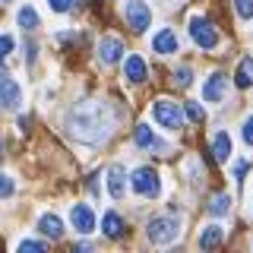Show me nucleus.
I'll list each match as a JSON object with an SVG mask.
<instances>
[{
    "label": "nucleus",
    "mask_w": 253,
    "mask_h": 253,
    "mask_svg": "<svg viewBox=\"0 0 253 253\" xmlns=\"http://www.w3.org/2000/svg\"><path fill=\"white\" fill-rule=\"evenodd\" d=\"M190 38H193L203 51L218 47V32H215V26H212L206 16H193V19H190Z\"/></svg>",
    "instance_id": "obj_3"
},
{
    "label": "nucleus",
    "mask_w": 253,
    "mask_h": 253,
    "mask_svg": "<svg viewBox=\"0 0 253 253\" xmlns=\"http://www.w3.org/2000/svg\"><path fill=\"white\" fill-rule=\"evenodd\" d=\"M177 47H180V42H177V35H174L171 29H162L152 38V51L155 54H177Z\"/></svg>",
    "instance_id": "obj_12"
},
{
    "label": "nucleus",
    "mask_w": 253,
    "mask_h": 253,
    "mask_svg": "<svg viewBox=\"0 0 253 253\" xmlns=\"http://www.w3.org/2000/svg\"><path fill=\"white\" fill-rule=\"evenodd\" d=\"M244 142H247V146H253V114L244 121Z\"/></svg>",
    "instance_id": "obj_29"
},
{
    "label": "nucleus",
    "mask_w": 253,
    "mask_h": 253,
    "mask_svg": "<svg viewBox=\"0 0 253 253\" xmlns=\"http://www.w3.org/2000/svg\"><path fill=\"white\" fill-rule=\"evenodd\" d=\"M190 79H193V73H190V67H180L177 73H174V83H177V85H190Z\"/></svg>",
    "instance_id": "obj_27"
},
{
    "label": "nucleus",
    "mask_w": 253,
    "mask_h": 253,
    "mask_svg": "<svg viewBox=\"0 0 253 253\" xmlns=\"http://www.w3.org/2000/svg\"><path fill=\"white\" fill-rule=\"evenodd\" d=\"M146 234H149V241H152V244H171L174 237L180 234V221L171 218V215L152 218V221H149V228H146Z\"/></svg>",
    "instance_id": "obj_2"
},
{
    "label": "nucleus",
    "mask_w": 253,
    "mask_h": 253,
    "mask_svg": "<svg viewBox=\"0 0 253 253\" xmlns=\"http://www.w3.org/2000/svg\"><path fill=\"white\" fill-rule=\"evenodd\" d=\"M228 209H231V200H228L225 193H215V196H212V203H209V212H212V215H225Z\"/></svg>",
    "instance_id": "obj_20"
},
{
    "label": "nucleus",
    "mask_w": 253,
    "mask_h": 253,
    "mask_svg": "<svg viewBox=\"0 0 253 253\" xmlns=\"http://www.w3.org/2000/svg\"><path fill=\"white\" fill-rule=\"evenodd\" d=\"M108 193L114 200H124V193H126V171L121 165H111L108 168Z\"/></svg>",
    "instance_id": "obj_10"
},
{
    "label": "nucleus",
    "mask_w": 253,
    "mask_h": 253,
    "mask_svg": "<svg viewBox=\"0 0 253 253\" xmlns=\"http://www.w3.org/2000/svg\"><path fill=\"white\" fill-rule=\"evenodd\" d=\"M10 51H13V35H0V63L6 60Z\"/></svg>",
    "instance_id": "obj_26"
},
{
    "label": "nucleus",
    "mask_w": 253,
    "mask_h": 253,
    "mask_svg": "<svg viewBox=\"0 0 253 253\" xmlns=\"http://www.w3.org/2000/svg\"><path fill=\"white\" fill-rule=\"evenodd\" d=\"M234 10L241 19H253V0H234Z\"/></svg>",
    "instance_id": "obj_22"
},
{
    "label": "nucleus",
    "mask_w": 253,
    "mask_h": 253,
    "mask_svg": "<svg viewBox=\"0 0 253 253\" xmlns=\"http://www.w3.org/2000/svg\"><path fill=\"white\" fill-rule=\"evenodd\" d=\"M124 16H126V22H130L133 32H146L149 22H152V10L146 6V0H126Z\"/></svg>",
    "instance_id": "obj_5"
},
{
    "label": "nucleus",
    "mask_w": 253,
    "mask_h": 253,
    "mask_svg": "<svg viewBox=\"0 0 253 253\" xmlns=\"http://www.w3.org/2000/svg\"><path fill=\"white\" fill-rule=\"evenodd\" d=\"M16 19H19V26H22V29H35V26H38V13L32 10L29 3L19 10V16H16Z\"/></svg>",
    "instance_id": "obj_21"
},
{
    "label": "nucleus",
    "mask_w": 253,
    "mask_h": 253,
    "mask_svg": "<svg viewBox=\"0 0 253 253\" xmlns=\"http://www.w3.org/2000/svg\"><path fill=\"white\" fill-rule=\"evenodd\" d=\"M0 3H13V0H0Z\"/></svg>",
    "instance_id": "obj_32"
},
{
    "label": "nucleus",
    "mask_w": 253,
    "mask_h": 253,
    "mask_svg": "<svg viewBox=\"0 0 253 253\" xmlns=\"http://www.w3.org/2000/svg\"><path fill=\"white\" fill-rule=\"evenodd\" d=\"M124 76L130 79L133 85H139V83H146V60L139 57V54H130L124 63Z\"/></svg>",
    "instance_id": "obj_13"
},
{
    "label": "nucleus",
    "mask_w": 253,
    "mask_h": 253,
    "mask_svg": "<svg viewBox=\"0 0 253 253\" xmlns=\"http://www.w3.org/2000/svg\"><path fill=\"white\" fill-rule=\"evenodd\" d=\"M225 89H228V76H225V73H212V76L203 83V98H206V101H221Z\"/></svg>",
    "instance_id": "obj_9"
},
{
    "label": "nucleus",
    "mask_w": 253,
    "mask_h": 253,
    "mask_svg": "<svg viewBox=\"0 0 253 253\" xmlns=\"http://www.w3.org/2000/svg\"><path fill=\"white\" fill-rule=\"evenodd\" d=\"M38 231H42L44 237H51V241H57V237H63V221L57 215H42V221H38Z\"/></svg>",
    "instance_id": "obj_18"
},
{
    "label": "nucleus",
    "mask_w": 253,
    "mask_h": 253,
    "mask_svg": "<svg viewBox=\"0 0 253 253\" xmlns=\"http://www.w3.org/2000/svg\"><path fill=\"white\" fill-rule=\"evenodd\" d=\"M70 221H73V228L79 234H92L95 231V215H92L89 206H83V203H76L73 209H70Z\"/></svg>",
    "instance_id": "obj_8"
},
{
    "label": "nucleus",
    "mask_w": 253,
    "mask_h": 253,
    "mask_svg": "<svg viewBox=\"0 0 253 253\" xmlns=\"http://www.w3.org/2000/svg\"><path fill=\"white\" fill-rule=\"evenodd\" d=\"M133 136H136V146L139 149H155V152H165V142L152 133V126H149V124H139Z\"/></svg>",
    "instance_id": "obj_14"
},
{
    "label": "nucleus",
    "mask_w": 253,
    "mask_h": 253,
    "mask_svg": "<svg viewBox=\"0 0 253 253\" xmlns=\"http://www.w3.org/2000/svg\"><path fill=\"white\" fill-rule=\"evenodd\" d=\"M212 155H215V162H228L231 158V136L225 130L215 133V139H212Z\"/></svg>",
    "instance_id": "obj_17"
},
{
    "label": "nucleus",
    "mask_w": 253,
    "mask_h": 253,
    "mask_svg": "<svg viewBox=\"0 0 253 253\" xmlns=\"http://www.w3.org/2000/svg\"><path fill=\"white\" fill-rule=\"evenodd\" d=\"M124 54V42L121 38H101L98 42V60L101 63H117Z\"/></svg>",
    "instance_id": "obj_11"
},
{
    "label": "nucleus",
    "mask_w": 253,
    "mask_h": 253,
    "mask_svg": "<svg viewBox=\"0 0 253 253\" xmlns=\"http://www.w3.org/2000/svg\"><path fill=\"white\" fill-rule=\"evenodd\" d=\"M187 114H190V121H196V124H203V121H206V111L196 105V101H187Z\"/></svg>",
    "instance_id": "obj_24"
},
{
    "label": "nucleus",
    "mask_w": 253,
    "mask_h": 253,
    "mask_svg": "<svg viewBox=\"0 0 253 253\" xmlns=\"http://www.w3.org/2000/svg\"><path fill=\"white\" fill-rule=\"evenodd\" d=\"M19 101H22L19 83H16L10 73H3V67H0V105H3L6 111H16V108H19Z\"/></svg>",
    "instance_id": "obj_7"
},
{
    "label": "nucleus",
    "mask_w": 253,
    "mask_h": 253,
    "mask_svg": "<svg viewBox=\"0 0 253 253\" xmlns=\"http://www.w3.org/2000/svg\"><path fill=\"white\" fill-rule=\"evenodd\" d=\"M234 83H237V89H250L253 85V57H244L241 63H237Z\"/></svg>",
    "instance_id": "obj_19"
},
{
    "label": "nucleus",
    "mask_w": 253,
    "mask_h": 253,
    "mask_svg": "<svg viewBox=\"0 0 253 253\" xmlns=\"http://www.w3.org/2000/svg\"><path fill=\"white\" fill-rule=\"evenodd\" d=\"M130 184H133V190H136L139 196H146V200H155V196L162 193L158 171H152V168H136V171H133V177H130Z\"/></svg>",
    "instance_id": "obj_4"
},
{
    "label": "nucleus",
    "mask_w": 253,
    "mask_h": 253,
    "mask_svg": "<svg viewBox=\"0 0 253 253\" xmlns=\"http://www.w3.org/2000/svg\"><path fill=\"white\" fill-rule=\"evenodd\" d=\"M101 234L111 237V241H117V237L124 234V221L117 212H105V218H101Z\"/></svg>",
    "instance_id": "obj_16"
},
{
    "label": "nucleus",
    "mask_w": 253,
    "mask_h": 253,
    "mask_svg": "<svg viewBox=\"0 0 253 253\" xmlns=\"http://www.w3.org/2000/svg\"><path fill=\"white\" fill-rule=\"evenodd\" d=\"M111 126H114V117H111V108L105 101H83L70 111V133L85 146L108 139Z\"/></svg>",
    "instance_id": "obj_1"
},
{
    "label": "nucleus",
    "mask_w": 253,
    "mask_h": 253,
    "mask_svg": "<svg viewBox=\"0 0 253 253\" xmlns=\"http://www.w3.org/2000/svg\"><path fill=\"white\" fill-rule=\"evenodd\" d=\"M152 117L162 126H168V130H180V124H184V111L174 105V101H155V105H152Z\"/></svg>",
    "instance_id": "obj_6"
},
{
    "label": "nucleus",
    "mask_w": 253,
    "mask_h": 253,
    "mask_svg": "<svg viewBox=\"0 0 253 253\" xmlns=\"http://www.w3.org/2000/svg\"><path fill=\"white\" fill-rule=\"evenodd\" d=\"M0 149H3V146H0Z\"/></svg>",
    "instance_id": "obj_33"
},
{
    "label": "nucleus",
    "mask_w": 253,
    "mask_h": 253,
    "mask_svg": "<svg viewBox=\"0 0 253 253\" xmlns=\"http://www.w3.org/2000/svg\"><path fill=\"white\" fill-rule=\"evenodd\" d=\"M47 6H51L54 13H67L70 6H73V0H47Z\"/></svg>",
    "instance_id": "obj_28"
},
{
    "label": "nucleus",
    "mask_w": 253,
    "mask_h": 253,
    "mask_svg": "<svg viewBox=\"0 0 253 253\" xmlns=\"http://www.w3.org/2000/svg\"><path fill=\"white\" fill-rule=\"evenodd\" d=\"M70 253H92V244H73Z\"/></svg>",
    "instance_id": "obj_31"
},
{
    "label": "nucleus",
    "mask_w": 253,
    "mask_h": 253,
    "mask_svg": "<svg viewBox=\"0 0 253 253\" xmlns=\"http://www.w3.org/2000/svg\"><path fill=\"white\" fill-rule=\"evenodd\" d=\"M16 253H47V247H44L42 241H22Z\"/></svg>",
    "instance_id": "obj_23"
},
{
    "label": "nucleus",
    "mask_w": 253,
    "mask_h": 253,
    "mask_svg": "<svg viewBox=\"0 0 253 253\" xmlns=\"http://www.w3.org/2000/svg\"><path fill=\"white\" fill-rule=\"evenodd\" d=\"M221 237H225V234H221L218 225L203 228V231H200V250H203V253H215V250L221 247Z\"/></svg>",
    "instance_id": "obj_15"
},
{
    "label": "nucleus",
    "mask_w": 253,
    "mask_h": 253,
    "mask_svg": "<svg viewBox=\"0 0 253 253\" xmlns=\"http://www.w3.org/2000/svg\"><path fill=\"white\" fill-rule=\"evenodd\" d=\"M247 168H250L247 162H237V165H234V177H237V180H244V174H247Z\"/></svg>",
    "instance_id": "obj_30"
},
{
    "label": "nucleus",
    "mask_w": 253,
    "mask_h": 253,
    "mask_svg": "<svg viewBox=\"0 0 253 253\" xmlns=\"http://www.w3.org/2000/svg\"><path fill=\"white\" fill-rule=\"evenodd\" d=\"M13 190H16V184L6 174H0V200H6V196H13Z\"/></svg>",
    "instance_id": "obj_25"
}]
</instances>
